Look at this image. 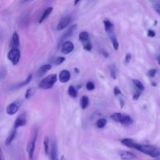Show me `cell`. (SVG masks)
Here are the masks:
<instances>
[{
  "label": "cell",
  "instance_id": "cell-1",
  "mask_svg": "<svg viewBox=\"0 0 160 160\" xmlns=\"http://www.w3.org/2000/svg\"><path fill=\"white\" fill-rule=\"evenodd\" d=\"M136 149L152 158H157L160 156V148L152 145L138 144Z\"/></svg>",
  "mask_w": 160,
  "mask_h": 160
},
{
  "label": "cell",
  "instance_id": "cell-2",
  "mask_svg": "<svg viewBox=\"0 0 160 160\" xmlns=\"http://www.w3.org/2000/svg\"><path fill=\"white\" fill-rule=\"evenodd\" d=\"M57 81V75L56 74H51L43 78L39 84V86L40 88L42 89H48L51 88L54 83Z\"/></svg>",
  "mask_w": 160,
  "mask_h": 160
},
{
  "label": "cell",
  "instance_id": "cell-3",
  "mask_svg": "<svg viewBox=\"0 0 160 160\" xmlns=\"http://www.w3.org/2000/svg\"><path fill=\"white\" fill-rule=\"evenodd\" d=\"M38 128H34L32 130V136L27 144L26 150L28 153L29 158L31 159H32V156H33V153H34V148H35V144H36V139H37V136H38Z\"/></svg>",
  "mask_w": 160,
  "mask_h": 160
},
{
  "label": "cell",
  "instance_id": "cell-4",
  "mask_svg": "<svg viewBox=\"0 0 160 160\" xmlns=\"http://www.w3.org/2000/svg\"><path fill=\"white\" fill-rule=\"evenodd\" d=\"M20 57L21 52L18 48L11 49L8 54V58L13 65H16L18 63Z\"/></svg>",
  "mask_w": 160,
  "mask_h": 160
},
{
  "label": "cell",
  "instance_id": "cell-5",
  "mask_svg": "<svg viewBox=\"0 0 160 160\" xmlns=\"http://www.w3.org/2000/svg\"><path fill=\"white\" fill-rule=\"evenodd\" d=\"M74 49V45L71 41H65L61 45V52L64 54L70 53Z\"/></svg>",
  "mask_w": 160,
  "mask_h": 160
},
{
  "label": "cell",
  "instance_id": "cell-6",
  "mask_svg": "<svg viewBox=\"0 0 160 160\" xmlns=\"http://www.w3.org/2000/svg\"><path fill=\"white\" fill-rule=\"evenodd\" d=\"M26 122H27L26 116L24 114H21L19 116H18L15 120L14 124V128L16 129L19 127L25 126L26 124Z\"/></svg>",
  "mask_w": 160,
  "mask_h": 160
},
{
  "label": "cell",
  "instance_id": "cell-7",
  "mask_svg": "<svg viewBox=\"0 0 160 160\" xmlns=\"http://www.w3.org/2000/svg\"><path fill=\"white\" fill-rule=\"evenodd\" d=\"M76 28H77V25H76V24L71 26L64 33V34L62 36V37L61 38V39H60V40H59V43L61 44L64 40H66L67 38H68L69 37H70V36L72 34V33L74 32V31L76 30Z\"/></svg>",
  "mask_w": 160,
  "mask_h": 160
},
{
  "label": "cell",
  "instance_id": "cell-8",
  "mask_svg": "<svg viewBox=\"0 0 160 160\" xmlns=\"http://www.w3.org/2000/svg\"><path fill=\"white\" fill-rule=\"evenodd\" d=\"M71 20V18L69 16H66V17L62 18L59 21V22L57 26V29L62 30L64 28H65L70 23Z\"/></svg>",
  "mask_w": 160,
  "mask_h": 160
},
{
  "label": "cell",
  "instance_id": "cell-9",
  "mask_svg": "<svg viewBox=\"0 0 160 160\" xmlns=\"http://www.w3.org/2000/svg\"><path fill=\"white\" fill-rule=\"evenodd\" d=\"M120 158L122 160H131L136 158L137 157L136 154L130 151H122L120 152Z\"/></svg>",
  "mask_w": 160,
  "mask_h": 160
},
{
  "label": "cell",
  "instance_id": "cell-10",
  "mask_svg": "<svg viewBox=\"0 0 160 160\" xmlns=\"http://www.w3.org/2000/svg\"><path fill=\"white\" fill-rule=\"evenodd\" d=\"M50 159L51 160H58V148L56 141H53L51 145L50 151Z\"/></svg>",
  "mask_w": 160,
  "mask_h": 160
},
{
  "label": "cell",
  "instance_id": "cell-11",
  "mask_svg": "<svg viewBox=\"0 0 160 160\" xmlns=\"http://www.w3.org/2000/svg\"><path fill=\"white\" fill-rule=\"evenodd\" d=\"M70 77H71L70 72L68 70H62L59 75V81L62 83L68 82L69 80Z\"/></svg>",
  "mask_w": 160,
  "mask_h": 160
},
{
  "label": "cell",
  "instance_id": "cell-12",
  "mask_svg": "<svg viewBox=\"0 0 160 160\" xmlns=\"http://www.w3.org/2000/svg\"><path fill=\"white\" fill-rule=\"evenodd\" d=\"M121 142L122 144H123L126 146H128L131 148H134V149H136V148L138 144V143L136 142L135 141H134L132 139H129V138L122 139L121 140Z\"/></svg>",
  "mask_w": 160,
  "mask_h": 160
},
{
  "label": "cell",
  "instance_id": "cell-13",
  "mask_svg": "<svg viewBox=\"0 0 160 160\" xmlns=\"http://www.w3.org/2000/svg\"><path fill=\"white\" fill-rule=\"evenodd\" d=\"M18 106L15 103H11L6 107V112L9 115H13L18 112Z\"/></svg>",
  "mask_w": 160,
  "mask_h": 160
},
{
  "label": "cell",
  "instance_id": "cell-14",
  "mask_svg": "<svg viewBox=\"0 0 160 160\" xmlns=\"http://www.w3.org/2000/svg\"><path fill=\"white\" fill-rule=\"evenodd\" d=\"M19 44V36L16 32H14L13 33L11 42V48H18Z\"/></svg>",
  "mask_w": 160,
  "mask_h": 160
},
{
  "label": "cell",
  "instance_id": "cell-15",
  "mask_svg": "<svg viewBox=\"0 0 160 160\" xmlns=\"http://www.w3.org/2000/svg\"><path fill=\"white\" fill-rule=\"evenodd\" d=\"M51 69V65L48 64H44L39 68V69L38 70V72H37V74L39 77H41Z\"/></svg>",
  "mask_w": 160,
  "mask_h": 160
},
{
  "label": "cell",
  "instance_id": "cell-16",
  "mask_svg": "<svg viewBox=\"0 0 160 160\" xmlns=\"http://www.w3.org/2000/svg\"><path fill=\"white\" fill-rule=\"evenodd\" d=\"M104 22V29L105 31L108 33L110 34L111 32H113V29H114V26L112 22L108 20H104L103 21Z\"/></svg>",
  "mask_w": 160,
  "mask_h": 160
},
{
  "label": "cell",
  "instance_id": "cell-17",
  "mask_svg": "<svg viewBox=\"0 0 160 160\" xmlns=\"http://www.w3.org/2000/svg\"><path fill=\"white\" fill-rule=\"evenodd\" d=\"M16 129H14L13 130L11 131V132L9 133V134L8 136V138L5 140L4 143H5V144L6 146H8V145H9L11 143V142L12 141V140L14 139V138L16 136Z\"/></svg>",
  "mask_w": 160,
  "mask_h": 160
},
{
  "label": "cell",
  "instance_id": "cell-18",
  "mask_svg": "<svg viewBox=\"0 0 160 160\" xmlns=\"http://www.w3.org/2000/svg\"><path fill=\"white\" fill-rule=\"evenodd\" d=\"M32 78V74H29L24 81H23L21 82H19V83L17 84L16 85V86H15V88H22V87H23V86L27 85L28 84H29V83L31 82Z\"/></svg>",
  "mask_w": 160,
  "mask_h": 160
},
{
  "label": "cell",
  "instance_id": "cell-19",
  "mask_svg": "<svg viewBox=\"0 0 160 160\" xmlns=\"http://www.w3.org/2000/svg\"><path fill=\"white\" fill-rule=\"evenodd\" d=\"M52 7H48V8H46L45 9V11L43 12L41 18L39 19V22L41 23L44 20H45L48 18V16L50 14V13L52 12Z\"/></svg>",
  "mask_w": 160,
  "mask_h": 160
},
{
  "label": "cell",
  "instance_id": "cell-20",
  "mask_svg": "<svg viewBox=\"0 0 160 160\" xmlns=\"http://www.w3.org/2000/svg\"><path fill=\"white\" fill-rule=\"evenodd\" d=\"M132 122H133V120L129 116L123 114V116L121 121V123L122 124H124L125 126H128V125L132 124Z\"/></svg>",
  "mask_w": 160,
  "mask_h": 160
},
{
  "label": "cell",
  "instance_id": "cell-21",
  "mask_svg": "<svg viewBox=\"0 0 160 160\" xmlns=\"http://www.w3.org/2000/svg\"><path fill=\"white\" fill-rule=\"evenodd\" d=\"M109 35L110 39L111 40V42H112V44L114 49L115 50H118V47H119V44H118V40H117V39L116 38V36L114 34L113 32H111V33L109 34Z\"/></svg>",
  "mask_w": 160,
  "mask_h": 160
},
{
  "label": "cell",
  "instance_id": "cell-22",
  "mask_svg": "<svg viewBox=\"0 0 160 160\" xmlns=\"http://www.w3.org/2000/svg\"><path fill=\"white\" fill-rule=\"evenodd\" d=\"M68 92V94L72 98H76L78 96V92L76 88L72 85L69 86Z\"/></svg>",
  "mask_w": 160,
  "mask_h": 160
},
{
  "label": "cell",
  "instance_id": "cell-23",
  "mask_svg": "<svg viewBox=\"0 0 160 160\" xmlns=\"http://www.w3.org/2000/svg\"><path fill=\"white\" fill-rule=\"evenodd\" d=\"M122 116H123V114H122L119 112H114L111 115V118L116 122H121Z\"/></svg>",
  "mask_w": 160,
  "mask_h": 160
},
{
  "label": "cell",
  "instance_id": "cell-24",
  "mask_svg": "<svg viewBox=\"0 0 160 160\" xmlns=\"http://www.w3.org/2000/svg\"><path fill=\"white\" fill-rule=\"evenodd\" d=\"M80 102L82 109H86L89 104V98L86 96H83L81 99Z\"/></svg>",
  "mask_w": 160,
  "mask_h": 160
},
{
  "label": "cell",
  "instance_id": "cell-25",
  "mask_svg": "<svg viewBox=\"0 0 160 160\" xmlns=\"http://www.w3.org/2000/svg\"><path fill=\"white\" fill-rule=\"evenodd\" d=\"M79 39L82 42H86L89 40V34L86 31L81 32L79 35Z\"/></svg>",
  "mask_w": 160,
  "mask_h": 160
},
{
  "label": "cell",
  "instance_id": "cell-26",
  "mask_svg": "<svg viewBox=\"0 0 160 160\" xmlns=\"http://www.w3.org/2000/svg\"><path fill=\"white\" fill-rule=\"evenodd\" d=\"M36 92V89L34 88H29L26 92V94H25V98L26 99H29L30 98H31L35 93Z\"/></svg>",
  "mask_w": 160,
  "mask_h": 160
},
{
  "label": "cell",
  "instance_id": "cell-27",
  "mask_svg": "<svg viewBox=\"0 0 160 160\" xmlns=\"http://www.w3.org/2000/svg\"><path fill=\"white\" fill-rule=\"evenodd\" d=\"M106 123H107V120L104 118H101L97 121L96 126L99 128H102L106 125Z\"/></svg>",
  "mask_w": 160,
  "mask_h": 160
},
{
  "label": "cell",
  "instance_id": "cell-28",
  "mask_svg": "<svg viewBox=\"0 0 160 160\" xmlns=\"http://www.w3.org/2000/svg\"><path fill=\"white\" fill-rule=\"evenodd\" d=\"M132 82L138 89H139L140 91H144V86L140 81H139L138 79H132Z\"/></svg>",
  "mask_w": 160,
  "mask_h": 160
},
{
  "label": "cell",
  "instance_id": "cell-29",
  "mask_svg": "<svg viewBox=\"0 0 160 160\" xmlns=\"http://www.w3.org/2000/svg\"><path fill=\"white\" fill-rule=\"evenodd\" d=\"M43 144H44V149L45 154L47 155L49 151V139L47 136L45 137L44 139Z\"/></svg>",
  "mask_w": 160,
  "mask_h": 160
},
{
  "label": "cell",
  "instance_id": "cell-30",
  "mask_svg": "<svg viewBox=\"0 0 160 160\" xmlns=\"http://www.w3.org/2000/svg\"><path fill=\"white\" fill-rule=\"evenodd\" d=\"M83 48H84L85 50L91 51V48H92V45H91V42H90L89 41L83 42Z\"/></svg>",
  "mask_w": 160,
  "mask_h": 160
},
{
  "label": "cell",
  "instance_id": "cell-31",
  "mask_svg": "<svg viewBox=\"0 0 160 160\" xmlns=\"http://www.w3.org/2000/svg\"><path fill=\"white\" fill-rule=\"evenodd\" d=\"M86 89L89 91H91V90H93L95 88V86L94 84V83L91 81H88L86 85Z\"/></svg>",
  "mask_w": 160,
  "mask_h": 160
},
{
  "label": "cell",
  "instance_id": "cell-32",
  "mask_svg": "<svg viewBox=\"0 0 160 160\" xmlns=\"http://www.w3.org/2000/svg\"><path fill=\"white\" fill-rule=\"evenodd\" d=\"M111 76L114 79L116 78V70L114 66L111 67Z\"/></svg>",
  "mask_w": 160,
  "mask_h": 160
},
{
  "label": "cell",
  "instance_id": "cell-33",
  "mask_svg": "<svg viewBox=\"0 0 160 160\" xmlns=\"http://www.w3.org/2000/svg\"><path fill=\"white\" fill-rule=\"evenodd\" d=\"M65 60V58L64 57H62V56H60V57H58L56 58V59L54 61V64L56 65H59L61 64H62V62Z\"/></svg>",
  "mask_w": 160,
  "mask_h": 160
},
{
  "label": "cell",
  "instance_id": "cell-34",
  "mask_svg": "<svg viewBox=\"0 0 160 160\" xmlns=\"http://www.w3.org/2000/svg\"><path fill=\"white\" fill-rule=\"evenodd\" d=\"M156 72H157V71H156V69H151L149 70V71H148V75H149L150 77L153 78V77L155 76V75H156Z\"/></svg>",
  "mask_w": 160,
  "mask_h": 160
},
{
  "label": "cell",
  "instance_id": "cell-35",
  "mask_svg": "<svg viewBox=\"0 0 160 160\" xmlns=\"http://www.w3.org/2000/svg\"><path fill=\"white\" fill-rule=\"evenodd\" d=\"M140 95H141V91H136V92L134 94L133 97H132V99H133L134 100H138V99H139Z\"/></svg>",
  "mask_w": 160,
  "mask_h": 160
},
{
  "label": "cell",
  "instance_id": "cell-36",
  "mask_svg": "<svg viewBox=\"0 0 160 160\" xmlns=\"http://www.w3.org/2000/svg\"><path fill=\"white\" fill-rule=\"evenodd\" d=\"M154 9L156 12L160 15V4H156L154 6Z\"/></svg>",
  "mask_w": 160,
  "mask_h": 160
},
{
  "label": "cell",
  "instance_id": "cell-37",
  "mask_svg": "<svg viewBox=\"0 0 160 160\" xmlns=\"http://www.w3.org/2000/svg\"><path fill=\"white\" fill-rule=\"evenodd\" d=\"M155 35H156V33L153 30H151V29L148 30V36H149L151 38H153V37L155 36Z\"/></svg>",
  "mask_w": 160,
  "mask_h": 160
},
{
  "label": "cell",
  "instance_id": "cell-38",
  "mask_svg": "<svg viewBox=\"0 0 160 160\" xmlns=\"http://www.w3.org/2000/svg\"><path fill=\"white\" fill-rule=\"evenodd\" d=\"M114 94L116 96L119 94H121V90L118 88V87H117V86L114 87Z\"/></svg>",
  "mask_w": 160,
  "mask_h": 160
},
{
  "label": "cell",
  "instance_id": "cell-39",
  "mask_svg": "<svg viewBox=\"0 0 160 160\" xmlns=\"http://www.w3.org/2000/svg\"><path fill=\"white\" fill-rule=\"evenodd\" d=\"M131 59V55L129 53L126 54V55L125 56V61H126V62L128 63L130 61Z\"/></svg>",
  "mask_w": 160,
  "mask_h": 160
},
{
  "label": "cell",
  "instance_id": "cell-40",
  "mask_svg": "<svg viewBox=\"0 0 160 160\" xmlns=\"http://www.w3.org/2000/svg\"><path fill=\"white\" fill-rule=\"evenodd\" d=\"M119 103H120V105H121V108L123 107V106H124V100H123V99L122 98H120L119 99Z\"/></svg>",
  "mask_w": 160,
  "mask_h": 160
},
{
  "label": "cell",
  "instance_id": "cell-41",
  "mask_svg": "<svg viewBox=\"0 0 160 160\" xmlns=\"http://www.w3.org/2000/svg\"><path fill=\"white\" fill-rule=\"evenodd\" d=\"M156 59H157V61H158V63L159 64V65L160 66V56L159 55H158L157 57H156Z\"/></svg>",
  "mask_w": 160,
  "mask_h": 160
},
{
  "label": "cell",
  "instance_id": "cell-42",
  "mask_svg": "<svg viewBox=\"0 0 160 160\" xmlns=\"http://www.w3.org/2000/svg\"><path fill=\"white\" fill-rule=\"evenodd\" d=\"M102 53V54H103V56H104V57H106H106H108V52H107L106 51H103Z\"/></svg>",
  "mask_w": 160,
  "mask_h": 160
},
{
  "label": "cell",
  "instance_id": "cell-43",
  "mask_svg": "<svg viewBox=\"0 0 160 160\" xmlns=\"http://www.w3.org/2000/svg\"><path fill=\"white\" fill-rule=\"evenodd\" d=\"M79 1L80 0H74V5H76Z\"/></svg>",
  "mask_w": 160,
  "mask_h": 160
},
{
  "label": "cell",
  "instance_id": "cell-44",
  "mask_svg": "<svg viewBox=\"0 0 160 160\" xmlns=\"http://www.w3.org/2000/svg\"><path fill=\"white\" fill-rule=\"evenodd\" d=\"M60 160H66V159H65V158L63 156H61V159Z\"/></svg>",
  "mask_w": 160,
  "mask_h": 160
},
{
  "label": "cell",
  "instance_id": "cell-45",
  "mask_svg": "<svg viewBox=\"0 0 160 160\" xmlns=\"http://www.w3.org/2000/svg\"><path fill=\"white\" fill-rule=\"evenodd\" d=\"M152 86H156V84L154 82H152Z\"/></svg>",
  "mask_w": 160,
  "mask_h": 160
},
{
  "label": "cell",
  "instance_id": "cell-46",
  "mask_svg": "<svg viewBox=\"0 0 160 160\" xmlns=\"http://www.w3.org/2000/svg\"><path fill=\"white\" fill-rule=\"evenodd\" d=\"M26 1H28V0H26Z\"/></svg>",
  "mask_w": 160,
  "mask_h": 160
}]
</instances>
